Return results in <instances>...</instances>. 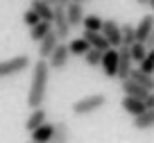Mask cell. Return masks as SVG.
Returning a JSON list of instances; mask_svg holds the SVG:
<instances>
[{
    "label": "cell",
    "instance_id": "cell-19",
    "mask_svg": "<svg viewBox=\"0 0 154 143\" xmlns=\"http://www.w3.org/2000/svg\"><path fill=\"white\" fill-rule=\"evenodd\" d=\"M129 77H131V80H136L140 86H145L147 91H154V75L140 71V68H131V71H129Z\"/></svg>",
    "mask_w": 154,
    "mask_h": 143
},
{
    "label": "cell",
    "instance_id": "cell-10",
    "mask_svg": "<svg viewBox=\"0 0 154 143\" xmlns=\"http://www.w3.org/2000/svg\"><path fill=\"white\" fill-rule=\"evenodd\" d=\"M120 107L127 111L129 116H138V114H143L147 107H145V100H140V98H134V95H125L120 100Z\"/></svg>",
    "mask_w": 154,
    "mask_h": 143
},
{
    "label": "cell",
    "instance_id": "cell-4",
    "mask_svg": "<svg viewBox=\"0 0 154 143\" xmlns=\"http://www.w3.org/2000/svg\"><path fill=\"white\" fill-rule=\"evenodd\" d=\"M52 30L57 34L59 41H68L70 39V23L66 18V9L63 7H54V16H52Z\"/></svg>",
    "mask_w": 154,
    "mask_h": 143
},
{
    "label": "cell",
    "instance_id": "cell-34",
    "mask_svg": "<svg viewBox=\"0 0 154 143\" xmlns=\"http://www.w3.org/2000/svg\"><path fill=\"white\" fill-rule=\"evenodd\" d=\"M149 7H152V9H154V0H149Z\"/></svg>",
    "mask_w": 154,
    "mask_h": 143
},
{
    "label": "cell",
    "instance_id": "cell-8",
    "mask_svg": "<svg viewBox=\"0 0 154 143\" xmlns=\"http://www.w3.org/2000/svg\"><path fill=\"white\" fill-rule=\"evenodd\" d=\"M131 57H129V46H118V80H125L129 77V71H131Z\"/></svg>",
    "mask_w": 154,
    "mask_h": 143
},
{
    "label": "cell",
    "instance_id": "cell-9",
    "mask_svg": "<svg viewBox=\"0 0 154 143\" xmlns=\"http://www.w3.org/2000/svg\"><path fill=\"white\" fill-rule=\"evenodd\" d=\"M120 86H122V93H125V95H134V98H140V100H145V98H147V93H149L145 86H140L138 82L131 80V77L120 80Z\"/></svg>",
    "mask_w": 154,
    "mask_h": 143
},
{
    "label": "cell",
    "instance_id": "cell-26",
    "mask_svg": "<svg viewBox=\"0 0 154 143\" xmlns=\"http://www.w3.org/2000/svg\"><path fill=\"white\" fill-rule=\"evenodd\" d=\"M120 34H122V46H131L136 41V30L134 25H120Z\"/></svg>",
    "mask_w": 154,
    "mask_h": 143
},
{
    "label": "cell",
    "instance_id": "cell-30",
    "mask_svg": "<svg viewBox=\"0 0 154 143\" xmlns=\"http://www.w3.org/2000/svg\"><path fill=\"white\" fill-rule=\"evenodd\" d=\"M145 107H147V109H152V107H154V91H149V93H147V98H145Z\"/></svg>",
    "mask_w": 154,
    "mask_h": 143
},
{
    "label": "cell",
    "instance_id": "cell-16",
    "mask_svg": "<svg viewBox=\"0 0 154 143\" xmlns=\"http://www.w3.org/2000/svg\"><path fill=\"white\" fill-rule=\"evenodd\" d=\"M52 132H54V125L52 123H43L38 125L36 129H32V141H38V143H50V138H52Z\"/></svg>",
    "mask_w": 154,
    "mask_h": 143
},
{
    "label": "cell",
    "instance_id": "cell-1",
    "mask_svg": "<svg viewBox=\"0 0 154 143\" xmlns=\"http://www.w3.org/2000/svg\"><path fill=\"white\" fill-rule=\"evenodd\" d=\"M48 80H50V64H48V59L38 57V62H34V66H32V82H29V93H27L29 109L43 105Z\"/></svg>",
    "mask_w": 154,
    "mask_h": 143
},
{
    "label": "cell",
    "instance_id": "cell-2",
    "mask_svg": "<svg viewBox=\"0 0 154 143\" xmlns=\"http://www.w3.org/2000/svg\"><path fill=\"white\" fill-rule=\"evenodd\" d=\"M102 107H106V95L104 93H93L86 98H79L77 102H72V114L75 116H88L93 111H100Z\"/></svg>",
    "mask_w": 154,
    "mask_h": 143
},
{
    "label": "cell",
    "instance_id": "cell-22",
    "mask_svg": "<svg viewBox=\"0 0 154 143\" xmlns=\"http://www.w3.org/2000/svg\"><path fill=\"white\" fill-rule=\"evenodd\" d=\"M66 46H68V52L75 55V57H84V55H86V50L91 48V46L86 43V39H84V37L72 39V41H66Z\"/></svg>",
    "mask_w": 154,
    "mask_h": 143
},
{
    "label": "cell",
    "instance_id": "cell-13",
    "mask_svg": "<svg viewBox=\"0 0 154 143\" xmlns=\"http://www.w3.org/2000/svg\"><path fill=\"white\" fill-rule=\"evenodd\" d=\"M84 39H86V43L91 48H95V50H102V52H104V50H109V41H106L104 39V34L102 32H93V30H84Z\"/></svg>",
    "mask_w": 154,
    "mask_h": 143
},
{
    "label": "cell",
    "instance_id": "cell-31",
    "mask_svg": "<svg viewBox=\"0 0 154 143\" xmlns=\"http://www.w3.org/2000/svg\"><path fill=\"white\" fill-rule=\"evenodd\" d=\"M147 57H149V59L154 62V48H149V50H147Z\"/></svg>",
    "mask_w": 154,
    "mask_h": 143
},
{
    "label": "cell",
    "instance_id": "cell-32",
    "mask_svg": "<svg viewBox=\"0 0 154 143\" xmlns=\"http://www.w3.org/2000/svg\"><path fill=\"white\" fill-rule=\"evenodd\" d=\"M136 2H138V5H143V7H147V5H149V0H136Z\"/></svg>",
    "mask_w": 154,
    "mask_h": 143
},
{
    "label": "cell",
    "instance_id": "cell-6",
    "mask_svg": "<svg viewBox=\"0 0 154 143\" xmlns=\"http://www.w3.org/2000/svg\"><path fill=\"white\" fill-rule=\"evenodd\" d=\"M68 59H70V52H68L66 41H59V43H57V48L52 50V55L48 57L50 71H61V68H66Z\"/></svg>",
    "mask_w": 154,
    "mask_h": 143
},
{
    "label": "cell",
    "instance_id": "cell-3",
    "mask_svg": "<svg viewBox=\"0 0 154 143\" xmlns=\"http://www.w3.org/2000/svg\"><path fill=\"white\" fill-rule=\"evenodd\" d=\"M29 66H32V62H29L27 55H18V57L5 59V62H0V80L9 77V75H16V73H23Z\"/></svg>",
    "mask_w": 154,
    "mask_h": 143
},
{
    "label": "cell",
    "instance_id": "cell-35",
    "mask_svg": "<svg viewBox=\"0 0 154 143\" xmlns=\"http://www.w3.org/2000/svg\"><path fill=\"white\" fill-rule=\"evenodd\" d=\"M27 143H38V141H32V138H29V141H27Z\"/></svg>",
    "mask_w": 154,
    "mask_h": 143
},
{
    "label": "cell",
    "instance_id": "cell-24",
    "mask_svg": "<svg viewBox=\"0 0 154 143\" xmlns=\"http://www.w3.org/2000/svg\"><path fill=\"white\" fill-rule=\"evenodd\" d=\"M82 27L84 30H93V32H100L102 30V18L95 14H84V21H82Z\"/></svg>",
    "mask_w": 154,
    "mask_h": 143
},
{
    "label": "cell",
    "instance_id": "cell-33",
    "mask_svg": "<svg viewBox=\"0 0 154 143\" xmlns=\"http://www.w3.org/2000/svg\"><path fill=\"white\" fill-rule=\"evenodd\" d=\"M70 2H79V5H84V2H86V0H70Z\"/></svg>",
    "mask_w": 154,
    "mask_h": 143
},
{
    "label": "cell",
    "instance_id": "cell-12",
    "mask_svg": "<svg viewBox=\"0 0 154 143\" xmlns=\"http://www.w3.org/2000/svg\"><path fill=\"white\" fill-rule=\"evenodd\" d=\"M63 9H66V18H68V23H70V27L82 25V21H84V7L79 5V2H68Z\"/></svg>",
    "mask_w": 154,
    "mask_h": 143
},
{
    "label": "cell",
    "instance_id": "cell-11",
    "mask_svg": "<svg viewBox=\"0 0 154 143\" xmlns=\"http://www.w3.org/2000/svg\"><path fill=\"white\" fill-rule=\"evenodd\" d=\"M57 43H59V39H57V34H54V30H52V32H48L41 41H38V57L48 59L50 55H52V50L57 48Z\"/></svg>",
    "mask_w": 154,
    "mask_h": 143
},
{
    "label": "cell",
    "instance_id": "cell-21",
    "mask_svg": "<svg viewBox=\"0 0 154 143\" xmlns=\"http://www.w3.org/2000/svg\"><path fill=\"white\" fill-rule=\"evenodd\" d=\"M68 141H70V129H68V123L59 120V123L54 125V132H52L50 143H68Z\"/></svg>",
    "mask_w": 154,
    "mask_h": 143
},
{
    "label": "cell",
    "instance_id": "cell-25",
    "mask_svg": "<svg viewBox=\"0 0 154 143\" xmlns=\"http://www.w3.org/2000/svg\"><path fill=\"white\" fill-rule=\"evenodd\" d=\"M84 62H86V66H100L102 62V50H95V48H88L86 55H84Z\"/></svg>",
    "mask_w": 154,
    "mask_h": 143
},
{
    "label": "cell",
    "instance_id": "cell-29",
    "mask_svg": "<svg viewBox=\"0 0 154 143\" xmlns=\"http://www.w3.org/2000/svg\"><path fill=\"white\" fill-rule=\"evenodd\" d=\"M145 48H147V50H149V48H154V30H152V32H149L147 34V37H145Z\"/></svg>",
    "mask_w": 154,
    "mask_h": 143
},
{
    "label": "cell",
    "instance_id": "cell-28",
    "mask_svg": "<svg viewBox=\"0 0 154 143\" xmlns=\"http://www.w3.org/2000/svg\"><path fill=\"white\" fill-rule=\"evenodd\" d=\"M138 68H140V71H145V73H149V75H154V62L149 57H145L143 62H138Z\"/></svg>",
    "mask_w": 154,
    "mask_h": 143
},
{
    "label": "cell",
    "instance_id": "cell-20",
    "mask_svg": "<svg viewBox=\"0 0 154 143\" xmlns=\"http://www.w3.org/2000/svg\"><path fill=\"white\" fill-rule=\"evenodd\" d=\"M134 127L136 129L154 127V107H152V109H145L143 114H138V116H134Z\"/></svg>",
    "mask_w": 154,
    "mask_h": 143
},
{
    "label": "cell",
    "instance_id": "cell-18",
    "mask_svg": "<svg viewBox=\"0 0 154 143\" xmlns=\"http://www.w3.org/2000/svg\"><path fill=\"white\" fill-rule=\"evenodd\" d=\"M48 32H52V23H50V21H38V23H34L32 27H29V39H32L34 43H38Z\"/></svg>",
    "mask_w": 154,
    "mask_h": 143
},
{
    "label": "cell",
    "instance_id": "cell-15",
    "mask_svg": "<svg viewBox=\"0 0 154 143\" xmlns=\"http://www.w3.org/2000/svg\"><path fill=\"white\" fill-rule=\"evenodd\" d=\"M45 109L43 107H34L32 111H29V116H27V120H25V127H27V132H32V129H36L38 125H43L45 123Z\"/></svg>",
    "mask_w": 154,
    "mask_h": 143
},
{
    "label": "cell",
    "instance_id": "cell-14",
    "mask_svg": "<svg viewBox=\"0 0 154 143\" xmlns=\"http://www.w3.org/2000/svg\"><path fill=\"white\" fill-rule=\"evenodd\" d=\"M134 30H136V41L143 43L145 37L154 30V14H145L143 18L138 21V25H134Z\"/></svg>",
    "mask_w": 154,
    "mask_h": 143
},
{
    "label": "cell",
    "instance_id": "cell-17",
    "mask_svg": "<svg viewBox=\"0 0 154 143\" xmlns=\"http://www.w3.org/2000/svg\"><path fill=\"white\" fill-rule=\"evenodd\" d=\"M29 7H32V9L38 14V18H41V21H50V23H52L54 7H50L45 0H32V2H29Z\"/></svg>",
    "mask_w": 154,
    "mask_h": 143
},
{
    "label": "cell",
    "instance_id": "cell-7",
    "mask_svg": "<svg viewBox=\"0 0 154 143\" xmlns=\"http://www.w3.org/2000/svg\"><path fill=\"white\" fill-rule=\"evenodd\" d=\"M102 71L106 77H116L118 75V48H109L102 52V62H100Z\"/></svg>",
    "mask_w": 154,
    "mask_h": 143
},
{
    "label": "cell",
    "instance_id": "cell-23",
    "mask_svg": "<svg viewBox=\"0 0 154 143\" xmlns=\"http://www.w3.org/2000/svg\"><path fill=\"white\" fill-rule=\"evenodd\" d=\"M129 57H131V62H143L145 57H147V48H145V43H140V41H134L129 46Z\"/></svg>",
    "mask_w": 154,
    "mask_h": 143
},
{
    "label": "cell",
    "instance_id": "cell-27",
    "mask_svg": "<svg viewBox=\"0 0 154 143\" xmlns=\"http://www.w3.org/2000/svg\"><path fill=\"white\" fill-rule=\"evenodd\" d=\"M38 21H41V18H38V14L32 9V7H29V9L23 14V23H25V25H29V27H32L34 23H38Z\"/></svg>",
    "mask_w": 154,
    "mask_h": 143
},
{
    "label": "cell",
    "instance_id": "cell-5",
    "mask_svg": "<svg viewBox=\"0 0 154 143\" xmlns=\"http://www.w3.org/2000/svg\"><path fill=\"white\" fill-rule=\"evenodd\" d=\"M100 32L104 34V39L109 41L111 48L122 46V34H120V23H118V21H113V18L102 21V30H100Z\"/></svg>",
    "mask_w": 154,
    "mask_h": 143
}]
</instances>
